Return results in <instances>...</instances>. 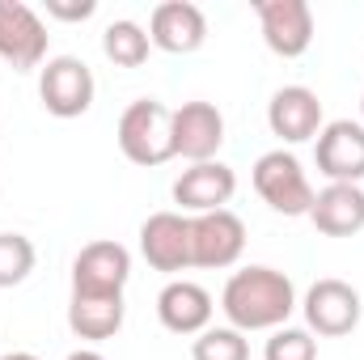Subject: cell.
Masks as SVG:
<instances>
[{"label": "cell", "mask_w": 364, "mask_h": 360, "mask_svg": "<svg viewBox=\"0 0 364 360\" xmlns=\"http://www.w3.org/2000/svg\"><path fill=\"white\" fill-rule=\"evenodd\" d=\"M292 309H296V288H292V280L279 268L255 263V268H242L225 280L220 314H225L229 327L242 331V335L288 327Z\"/></svg>", "instance_id": "obj_1"}, {"label": "cell", "mask_w": 364, "mask_h": 360, "mask_svg": "<svg viewBox=\"0 0 364 360\" xmlns=\"http://www.w3.org/2000/svg\"><path fill=\"white\" fill-rule=\"evenodd\" d=\"M114 140L132 166H166L174 162V110L157 97H136L114 127Z\"/></svg>", "instance_id": "obj_2"}, {"label": "cell", "mask_w": 364, "mask_h": 360, "mask_svg": "<svg viewBox=\"0 0 364 360\" xmlns=\"http://www.w3.org/2000/svg\"><path fill=\"white\" fill-rule=\"evenodd\" d=\"M255 191H259V199L279 212V216H309V208H314V182L309 174L301 170V162L288 153V149H272V153H263L259 162H255Z\"/></svg>", "instance_id": "obj_3"}, {"label": "cell", "mask_w": 364, "mask_h": 360, "mask_svg": "<svg viewBox=\"0 0 364 360\" xmlns=\"http://www.w3.org/2000/svg\"><path fill=\"white\" fill-rule=\"evenodd\" d=\"M301 314H305V331L309 335H322V339H339V335H352L360 327V292L339 280V275H322L309 284L305 301H301Z\"/></svg>", "instance_id": "obj_4"}, {"label": "cell", "mask_w": 364, "mask_h": 360, "mask_svg": "<svg viewBox=\"0 0 364 360\" xmlns=\"http://www.w3.org/2000/svg\"><path fill=\"white\" fill-rule=\"evenodd\" d=\"M93 81L90 64L81 55H51L43 68H38V97H43V110L55 115V119H81L93 106Z\"/></svg>", "instance_id": "obj_5"}, {"label": "cell", "mask_w": 364, "mask_h": 360, "mask_svg": "<svg viewBox=\"0 0 364 360\" xmlns=\"http://www.w3.org/2000/svg\"><path fill=\"white\" fill-rule=\"evenodd\" d=\"M246 250V221L229 208L191 216V268L225 271Z\"/></svg>", "instance_id": "obj_6"}, {"label": "cell", "mask_w": 364, "mask_h": 360, "mask_svg": "<svg viewBox=\"0 0 364 360\" xmlns=\"http://www.w3.org/2000/svg\"><path fill=\"white\" fill-rule=\"evenodd\" d=\"M47 43H51V34L26 0H0V60L4 64H13L17 73L43 68L51 60Z\"/></svg>", "instance_id": "obj_7"}, {"label": "cell", "mask_w": 364, "mask_h": 360, "mask_svg": "<svg viewBox=\"0 0 364 360\" xmlns=\"http://www.w3.org/2000/svg\"><path fill=\"white\" fill-rule=\"evenodd\" d=\"M132 280V250L114 238H102L81 246V255L73 259V292L85 297H123Z\"/></svg>", "instance_id": "obj_8"}, {"label": "cell", "mask_w": 364, "mask_h": 360, "mask_svg": "<svg viewBox=\"0 0 364 360\" xmlns=\"http://www.w3.org/2000/svg\"><path fill=\"white\" fill-rule=\"evenodd\" d=\"M255 17L263 43L279 60H301L314 43V9L309 0H255Z\"/></svg>", "instance_id": "obj_9"}, {"label": "cell", "mask_w": 364, "mask_h": 360, "mask_svg": "<svg viewBox=\"0 0 364 360\" xmlns=\"http://www.w3.org/2000/svg\"><path fill=\"white\" fill-rule=\"evenodd\" d=\"M267 127H272V136H279L284 144L318 140V132L326 127L322 97L309 90V85H284V90H275L272 102H267Z\"/></svg>", "instance_id": "obj_10"}, {"label": "cell", "mask_w": 364, "mask_h": 360, "mask_svg": "<svg viewBox=\"0 0 364 360\" xmlns=\"http://www.w3.org/2000/svg\"><path fill=\"white\" fill-rule=\"evenodd\" d=\"M314 162L331 182H356L364 179V123L356 119H335L318 132L314 140Z\"/></svg>", "instance_id": "obj_11"}, {"label": "cell", "mask_w": 364, "mask_h": 360, "mask_svg": "<svg viewBox=\"0 0 364 360\" xmlns=\"http://www.w3.org/2000/svg\"><path fill=\"white\" fill-rule=\"evenodd\" d=\"M225 144V115L212 102H182L174 110V157L199 166V162H216Z\"/></svg>", "instance_id": "obj_12"}, {"label": "cell", "mask_w": 364, "mask_h": 360, "mask_svg": "<svg viewBox=\"0 0 364 360\" xmlns=\"http://www.w3.org/2000/svg\"><path fill=\"white\" fill-rule=\"evenodd\" d=\"M140 255L153 271L178 275L191 268V216L182 212H153L140 225Z\"/></svg>", "instance_id": "obj_13"}, {"label": "cell", "mask_w": 364, "mask_h": 360, "mask_svg": "<svg viewBox=\"0 0 364 360\" xmlns=\"http://www.w3.org/2000/svg\"><path fill=\"white\" fill-rule=\"evenodd\" d=\"M237 191V174L225 162H199L186 166L174 179V203L182 216H203V212H220Z\"/></svg>", "instance_id": "obj_14"}, {"label": "cell", "mask_w": 364, "mask_h": 360, "mask_svg": "<svg viewBox=\"0 0 364 360\" xmlns=\"http://www.w3.org/2000/svg\"><path fill=\"white\" fill-rule=\"evenodd\" d=\"M208 38V17L191 0H161L149 17V43L170 55H191Z\"/></svg>", "instance_id": "obj_15"}, {"label": "cell", "mask_w": 364, "mask_h": 360, "mask_svg": "<svg viewBox=\"0 0 364 360\" xmlns=\"http://www.w3.org/2000/svg\"><path fill=\"white\" fill-rule=\"evenodd\" d=\"M212 292L195 280H170L157 292V318L170 335H203L212 327Z\"/></svg>", "instance_id": "obj_16"}, {"label": "cell", "mask_w": 364, "mask_h": 360, "mask_svg": "<svg viewBox=\"0 0 364 360\" xmlns=\"http://www.w3.org/2000/svg\"><path fill=\"white\" fill-rule=\"evenodd\" d=\"M309 221L326 238H356L364 229V186H356V182H326L314 195Z\"/></svg>", "instance_id": "obj_17"}, {"label": "cell", "mask_w": 364, "mask_h": 360, "mask_svg": "<svg viewBox=\"0 0 364 360\" xmlns=\"http://www.w3.org/2000/svg\"><path fill=\"white\" fill-rule=\"evenodd\" d=\"M123 318H127V305L123 297H85V292H73L68 297V327L77 339H114L123 331Z\"/></svg>", "instance_id": "obj_18"}, {"label": "cell", "mask_w": 364, "mask_h": 360, "mask_svg": "<svg viewBox=\"0 0 364 360\" xmlns=\"http://www.w3.org/2000/svg\"><path fill=\"white\" fill-rule=\"evenodd\" d=\"M149 47H153L149 30L140 21H132V17H119V21H110L102 30V51H106V60L114 68H140L149 60Z\"/></svg>", "instance_id": "obj_19"}, {"label": "cell", "mask_w": 364, "mask_h": 360, "mask_svg": "<svg viewBox=\"0 0 364 360\" xmlns=\"http://www.w3.org/2000/svg\"><path fill=\"white\" fill-rule=\"evenodd\" d=\"M38 250L26 233H0V288H17L30 280Z\"/></svg>", "instance_id": "obj_20"}, {"label": "cell", "mask_w": 364, "mask_h": 360, "mask_svg": "<svg viewBox=\"0 0 364 360\" xmlns=\"http://www.w3.org/2000/svg\"><path fill=\"white\" fill-rule=\"evenodd\" d=\"M191 360H250V339L233 327H208L203 335H195Z\"/></svg>", "instance_id": "obj_21"}, {"label": "cell", "mask_w": 364, "mask_h": 360, "mask_svg": "<svg viewBox=\"0 0 364 360\" xmlns=\"http://www.w3.org/2000/svg\"><path fill=\"white\" fill-rule=\"evenodd\" d=\"M263 360H318V339L305 327H279L263 348Z\"/></svg>", "instance_id": "obj_22"}, {"label": "cell", "mask_w": 364, "mask_h": 360, "mask_svg": "<svg viewBox=\"0 0 364 360\" xmlns=\"http://www.w3.org/2000/svg\"><path fill=\"white\" fill-rule=\"evenodd\" d=\"M97 13V0H47V17L55 21H90Z\"/></svg>", "instance_id": "obj_23"}, {"label": "cell", "mask_w": 364, "mask_h": 360, "mask_svg": "<svg viewBox=\"0 0 364 360\" xmlns=\"http://www.w3.org/2000/svg\"><path fill=\"white\" fill-rule=\"evenodd\" d=\"M68 360H106V356L93 352V348H81V352H68Z\"/></svg>", "instance_id": "obj_24"}, {"label": "cell", "mask_w": 364, "mask_h": 360, "mask_svg": "<svg viewBox=\"0 0 364 360\" xmlns=\"http://www.w3.org/2000/svg\"><path fill=\"white\" fill-rule=\"evenodd\" d=\"M0 360H38V356H34V352H4Z\"/></svg>", "instance_id": "obj_25"}, {"label": "cell", "mask_w": 364, "mask_h": 360, "mask_svg": "<svg viewBox=\"0 0 364 360\" xmlns=\"http://www.w3.org/2000/svg\"><path fill=\"white\" fill-rule=\"evenodd\" d=\"M360 115H364V93H360Z\"/></svg>", "instance_id": "obj_26"}]
</instances>
